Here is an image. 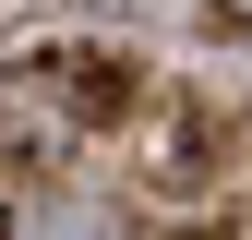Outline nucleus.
<instances>
[{
    "label": "nucleus",
    "mask_w": 252,
    "mask_h": 240,
    "mask_svg": "<svg viewBox=\"0 0 252 240\" xmlns=\"http://www.w3.org/2000/svg\"><path fill=\"white\" fill-rule=\"evenodd\" d=\"M108 108H132V60H120V72L108 60H12V72H0V156L48 168V156H72Z\"/></svg>",
    "instance_id": "obj_1"
}]
</instances>
